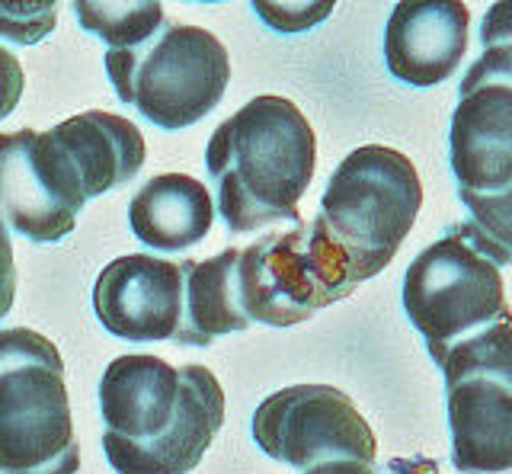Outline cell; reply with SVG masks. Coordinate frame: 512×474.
<instances>
[{
  "instance_id": "1",
  "label": "cell",
  "mask_w": 512,
  "mask_h": 474,
  "mask_svg": "<svg viewBox=\"0 0 512 474\" xmlns=\"http://www.w3.org/2000/svg\"><path fill=\"white\" fill-rule=\"evenodd\" d=\"M103 452L119 474H189L224 423V391L199 362L112 359L100 382Z\"/></svg>"
},
{
  "instance_id": "2",
  "label": "cell",
  "mask_w": 512,
  "mask_h": 474,
  "mask_svg": "<svg viewBox=\"0 0 512 474\" xmlns=\"http://www.w3.org/2000/svg\"><path fill=\"white\" fill-rule=\"evenodd\" d=\"M317 164V138L301 109L285 97H253L208 138L205 170L218 199L215 212L234 234L272 221L298 225V202Z\"/></svg>"
},
{
  "instance_id": "3",
  "label": "cell",
  "mask_w": 512,
  "mask_h": 474,
  "mask_svg": "<svg viewBox=\"0 0 512 474\" xmlns=\"http://www.w3.org/2000/svg\"><path fill=\"white\" fill-rule=\"evenodd\" d=\"M68 378L58 346L29 327L0 330V474H77Z\"/></svg>"
},
{
  "instance_id": "4",
  "label": "cell",
  "mask_w": 512,
  "mask_h": 474,
  "mask_svg": "<svg viewBox=\"0 0 512 474\" xmlns=\"http://www.w3.org/2000/svg\"><path fill=\"white\" fill-rule=\"evenodd\" d=\"M420 209L423 183L410 157L384 145H362L333 170L317 218L356 279L368 282L394 260Z\"/></svg>"
},
{
  "instance_id": "5",
  "label": "cell",
  "mask_w": 512,
  "mask_h": 474,
  "mask_svg": "<svg viewBox=\"0 0 512 474\" xmlns=\"http://www.w3.org/2000/svg\"><path fill=\"white\" fill-rule=\"evenodd\" d=\"M106 74L125 106L164 132L202 122L231 81V58L202 26L167 20L135 49L106 52Z\"/></svg>"
},
{
  "instance_id": "6",
  "label": "cell",
  "mask_w": 512,
  "mask_h": 474,
  "mask_svg": "<svg viewBox=\"0 0 512 474\" xmlns=\"http://www.w3.org/2000/svg\"><path fill=\"white\" fill-rule=\"evenodd\" d=\"M359 286L320 218L298 221L282 234H263L237 260V298L250 324L295 327Z\"/></svg>"
},
{
  "instance_id": "7",
  "label": "cell",
  "mask_w": 512,
  "mask_h": 474,
  "mask_svg": "<svg viewBox=\"0 0 512 474\" xmlns=\"http://www.w3.org/2000/svg\"><path fill=\"white\" fill-rule=\"evenodd\" d=\"M404 311L436 362L477 330L512 318L500 270L455 228L407 266Z\"/></svg>"
},
{
  "instance_id": "8",
  "label": "cell",
  "mask_w": 512,
  "mask_h": 474,
  "mask_svg": "<svg viewBox=\"0 0 512 474\" xmlns=\"http://www.w3.org/2000/svg\"><path fill=\"white\" fill-rule=\"evenodd\" d=\"M253 442L272 462L314 468L324 462L372 465L378 439L349 394L333 385L282 388L253 410Z\"/></svg>"
},
{
  "instance_id": "9",
  "label": "cell",
  "mask_w": 512,
  "mask_h": 474,
  "mask_svg": "<svg viewBox=\"0 0 512 474\" xmlns=\"http://www.w3.org/2000/svg\"><path fill=\"white\" fill-rule=\"evenodd\" d=\"M87 205L84 183L52 132L0 135V218L36 244L64 241Z\"/></svg>"
},
{
  "instance_id": "10",
  "label": "cell",
  "mask_w": 512,
  "mask_h": 474,
  "mask_svg": "<svg viewBox=\"0 0 512 474\" xmlns=\"http://www.w3.org/2000/svg\"><path fill=\"white\" fill-rule=\"evenodd\" d=\"M96 321L132 343L176 340L183 324V270L173 260L128 254L103 266L93 286Z\"/></svg>"
},
{
  "instance_id": "11",
  "label": "cell",
  "mask_w": 512,
  "mask_h": 474,
  "mask_svg": "<svg viewBox=\"0 0 512 474\" xmlns=\"http://www.w3.org/2000/svg\"><path fill=\"white\" fill-rule=\"evenodd\" d=\"M471 10L458 0L397 4L384 29V65L410 87L448 81L468 52Z\"/></svg>"
},
{
  "instance_id": "12",
  "label": "cell",
  "mask_w": 512,
  "mask_h": 474,
  "mask_svg": "<svg viewBox=\"0 0 512 474\" xmlns=\"http://www.w3.org/2000/svg\"><path fill=\"white\" fill-rule=\"evenodd\" d=\"M452 170L458 189L493 193L512 183V87L487 84L458 93L452 116Z\"/></svg>"
},
{
  "instance_id": "13",
  "label": "cell",
  "mask_w": 512,
  "mask_h": 474,
  "mask_svg": "<svg viewBox=\"0 0 512 474\" xmlns=\"http://www.w3.org/2000/svg\"><path fill=\"white\" fill-rule=\"evenodd\" d=\"M452 465L461 474L512 471V388L493 378L448 385Z\"/></svg>"
},
{
  "instance_id": "14",
  "label": "cell",
  "mask_w": 512,
  "mask_h": 474,
  "mask_svg": "<svg viewBox=\"0 0 512 474\" xmlns=\"http://www.w3.org/2000/svg\"><path fill=\"white\" fill-rule=\"evenodd\" d=\"M52 135L77 167L87 199L132 183L144 167V157H148L138 125L125 116L103 113V109L58 122Z\"/></svg>"
},
{
  "instance_id": "15",
  "label": "cell",
  "mask_w": 512,
  "mask_h": 474,
  "mask_svg": "<svg viewBox=\"0 0 512 474\" xmlns=\"http://www.w3.org/2000/svg\"><path fill=\"white\" fill-rule=\"evenodd\" d=\"M215 221L208 189L186 173H160L144 183L128 202V228L144 247L180 254L205 241Z\"/></svg>"
},
{
  "instance_id": "16",
  "label": "cell",
  "mask_w": 512,
  "mask_h": 474,
  "mask_svg": "<svg viewBox=\"0 0 512 474\" xmlns=\"http://www.w3.org/2000/svg\"><path fill=\"white\" fill-rule=\"evenodd\" d=\"M240 250L228 247L208 260H183V324L173 343L212 346L218 337L247 330L250 321L237 298Z\"/></svg>"
},
{
  "instance_id": "17",
  "label": "cell",
  "mask_w": 512,
  "mask_h": 474,
  "mask_svg": "<svg viewBox=\"0 0 512 474\" xmlns=\"http://www.w3.org/2000/svg\"><path fill=\"white\" fill-rule=\"evenodd\" d=\"M445 388L461 378H493L512 388V318L477 330L468 340L455 343L439 362Z\"/></svg>"
},
{
  "instance_id": "18",
  "label": "cell",
  "mask_w": 512,
  "mask_h": 474,
  "mask_svg": "<svg viewBox=\"0 0 512 474\" xmlns=\"http://www.w3.org/2000/svg\"><path fill=\"white\" fill-rule=\"evenodd\" d=\"M468 205V218L455 228L480 257H487L496 270L512 263V183L493 193H468L458 189Z\"/></svg>"
},
{
  "instance_id": "19",
  "label": "cell",
  "mask_w": 512,
  "mask_h": 474,
  "mask_svg": "<svg viewBox=\"0 0 512 474\" xmlns=\"http://www.w3.org/2000/svg\"><path fill=\"white\" fill-rule=\"evenodd\" d=\"M74 13L87 33L100 36L109 45V52L135 49L167 23V13L160 4H90V0H77Z\"/></svg>"
},
{
  "instance_id": "20",
  "label": "cell",
  "mask_w": 512,
  "mask_h": 474,
  "mask_svg": "<svg viewBox=\"0 0 512 474\" xmlns=\"http://www.w3.org/2000/svg\"><path fill=\"white\" fill-rule=\"evenodd\" d=\"M55 17V4H7V0H0V39L36 45L55 29Z\"/></svg>"
},
{
  "instance_id": "21",
  "label": "cell",
  "mask_w": 512,
  "mask_h": 474,
  "mask_svg": "<svg viewBox=\"0 0 512 474\" xmlns=\"http://www.w3.org/2000/svg\"><path fill=\"white\" fill-rule=\"evenodd\" d=\"M487 84L512 87V42H500V45L484 49V55H480L468 68V74L461 77L458 93H468V90L487 87Z\"/></svg>"
},
{
  "instance_id": "22",
  "label": "cell",
  "mask_w": 512,
  "mask_h": 474,
  "mask_svg": "<svg viewBox=\"0 0 512 474\" xmlns=\"http://www.w3.org/2000/svg\"><path fill=\"white\" fill-rule=\"evenodd\" d=\"M253 10L260 13V20H266L272 29L279 33H301V29H311L324 17H330L333 4H308V7H285V4H253Z\"/></svg>"
},
{
  "instance_id": "23",
  "label": "cell",
  "mask_w": 512,
  "mask_h": 474,
  "mask_svg": "<svg viewBox=\"0 0 512 474\" xmlns=\"http://www.w3.org/2000/svg\"><path fill=\"white\" fill-rule=\"evenodd\" d=\"M23 87H26V77H23L20 58L0 45V119H7L13 109L20 106Z\"/></svg>"
},
{
  "instance_id": "24",
  "label": "cell",
  "mask_w": 512,
  "mask_h": 474,
  "mask_svg": "<svg viewBox=\"0 0 512 474\" xmlns=\"http://www.w3.org/2000/svg\"><path fill=\"white\" fill-rule=\"evenodd\" d=\"M16 302V260H13V244L10 231L0 218V321L7 318Z\"/></svg>"
},
{
  "instance_id": "25",
  "label": "cell",
  "mask_w": 512,
  "mask_h": 474,
  "mask_svg": "<svg viewBox=\"0 0 512 474\" xmlns=\"http://www.w3.org/2000/svg\"><path fill=\"white\" fill-rule=\"evenodd\" d=\"M480 42H484V49L512 42V0H503V4H493L487 10L484 26H480Z\"/></svg>"
},
{
  "instance_id": "26",
  "label": "cell",
  "mask_w": 512,
  "mask_h": 474,
  "mask_svg": "<svg viewBox=\"0 0 512 474\" xmlns=\"http://www.w3.org/2000/svg\"><path fill=\"white\" fill-rule=\"evenodd\" d=\"M304 474H375L372 465H359V462H324V465H314Z\"/></svg>"
}]
</instances>
